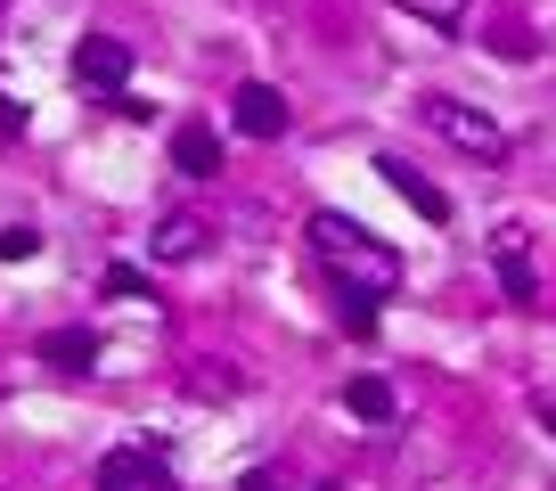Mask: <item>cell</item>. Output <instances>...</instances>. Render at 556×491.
Here are the masks:
<instances>
[{"instance_id": "9", "label": "cell", "mask_w": 556, "mask_h": 491, "mask_svg": "<svg viewBox=\"0 0 556 491\" xmlns=\"http://www.w3.org/2000/svg\"><path fill=\"white\" fill-rule=\"evenodd\" d=\"M148 254H156V263H197V254H205V222H197V213H164Z\"/></svg>"}, {"instance_id": "5", "label": "cell", "mask_w": 556, "mask_h": 491, "mask_svg": "<svg viewBox=\"0 0 556 491\" xmlns=\"http://www.w3.org/2000/svg\"><path fill=\"white\" fill-rule=\"evenodd\" d=\"M491 270H500V295H507V303H532V295H540L532 238H523L516 222H507V229H491Z\"/></svg>"}, {"instance_id": "3", "label": "cell", "mask_w": 556, "mask_h": 491, "mask_svg": "<svg viewBox=\"0 0 556 491\" xmlns=\"http://www.w3.org/2000/svg\"><path fill=\"white\" fill-rule=\"evenodd\" d=\"M74 83L99 90V99H123V90H131V50H123L115 34H83L74 41Z\"/></svg>"}, {"instance_id": "18", "label": "cell", "mask_w": 556, "mask_h": 491, "mask_svg": "<svg viewBox=\"0 0 556 491\" xmlns=\"http://www.w3.org/2000/svg\"><path fill=\"white\" fill-rule=\"evenodd\" d=\"M245 491H278V483H270V475H245Z\"/></svg>"}, {"instance_id": "10", "label": "cell", "mask_w": 556, "mask_h": 491, "mask_svg": "<svg viewBox=\"0 0 556 491\" xmlns=\"http://www.w3.org/2000/svg\"><path fill=\"white\" fill-rule=\"evenodd\" d=\"M41 361L74 377V368H90V361H99V336H90V328H58V336H41Z\"/></svg>"}, {"instance_id": "13", "label": "cell", "mask_w": 556, "mask_h": 491, "mask_svg": "<svg viewBox=\"0 0 556 491\" xmlns=\"http://www.w3.org/2000/svg\"><path fill=\"white\" fill-rule=\"evenodd\" d=\"M25 254H41V229L34 222H9V229H0V263H25Z\"/></svg>"}, {"instance_id": "1", "label": "cell", "mask_w": 556, "mask_h": 491, "mask_svg": "<svg viewBox=\"0 0 556 491\" xmlns=\"http://www.w3.org/2000/svg\"><path fill=\"white\" fill-rule=\"evenodd\" d=\"M312 254L336 270V287H352V295H368V303H384L401 287V254L384 238H368L352 213H312Z\"/></svg>"}, {"instance_id": "15", "label": "cell", "mask_w": 556, "mask_h": 491, "mask_svg": "<svg viewBox=\"0 0 556 491\" xmlns=\"http://www.w3.org/2000/svg\"><path fill=\"white\" fill-rule=\"evenodd\" d=\"M106 295H115V303H139V295H148V279H139L131 263H106Z\"/></svg>"}, {"instance_id": "11", "label": "cell", "mask_w": 556, "mask_h": 491, "mask_svg": "<svg viewBox=\"0 0 556 491\" xmlns=\"http://www.w3.org/2000/svg\"><path fill=\"white\" fill-rule=\"evenodd\" d=\"M344 410H352V418H368V426H384V418H393V386H384V377H352Z\"/></svg>"}, {"instance_id": "8", "label": "cell", "mask_w": 556, "mask_h": 491, "mask_svg": "<svg viewBox=\"0 0 556 491\" xmlns=\"http://www.w3.org/2000/svg\"><path fill=\"white\" fill-rule=\"evenodd\" d=\"M173 164L189 180H213V173H222V131H213V123H180V131H173Z\"/></svg>"}, {"instance_id": "17", "label": "cell", "mask_w": 556, "mask_h": 491, "mask_svg": "<svg viewBox=\"0 0 556 491\" xmlns=\"http://www.w3.org/2000/svg\"><path fill=\"white\" fill-rule=\"evenodd\" d=\"M0 131H25V99H9V83H0Z\"/></svg>"}, {"instance_id": "4", "label": "cell", "mask_w": 556, "mask_h": 491, "mask_svg": "<svg viewBox=\"0 0 556 491\" xmlns=\"http://www.w3.org/2000/svg\"><path fill=\"white\" fill-rule=\"evenodd\" d=\"M99 491H180V483H173V467H164V451L123 442V451L99 458Z\"/></svg>"}, {"instance_id": "12", "label": "cell", "mask_w": 556, "mask_h": 491, "mask_svg": "<svg viewBox=\"0 0 556 491\" xmlns=\"http://www.w3.org/2000/svg\"><path fill=\"white\" fill-rule=\"evenodd\" d=\"M336 319H344L352 336H368V328H377V303H368V295H352V287H336Z\"/></svg>"}, {"instance_id": "14", "label": "cell", "mask_w": 556, "mask_h": 491, "mask_svg": "<svg viewBox=\"0 0 556 491\" xmlns=\"http://www.w3.org/2000/svg\"><path fill=\"white\" fill-rule=\"evenodd\" d=\"M401 9H409V17H426V25H442V34L467 17V0H401Z\"/></svg>"}, {"instance_id": "7", "label": "cell", "mask_w": 556, "mask_h": 491, "mask_svg": "<svg viewBox=\"0 0 556 491\" xmlns=\"http://www.w3.org/2000/svg\"><path fill=\"white\" fill-rule=\"evenodd\" d=\"M377 173H384V189H393V197H409V205L426 213V222H451V197H442L434 180L417 173V164H401V156H377Z\"/></svg>"}, {"instance_id": "16", "label": "cell", "mask_w": 556, "mask_h": 491, "mask_svg": "<svg viewBox=\"0 0 556 491\" xmlns=\"http://www.w3.org/2000/svg\"><path fill=\"white\" fill-rule=\"evenodd\" d=\"M189 393H229V368H189Z\"/></svg>"}, {"instance_id": "2", "label": "cell", "mask_w": 556, "mask_h": 491, "mask_svg": "<svg viewBox=\"0 0 556 491\" xmlns=\"http://www.w3.org/2000/svg\"><path fill=\"white\" fill-rule=\"evenodd\" d=\"M426 123H434V131H442V140H451L467 164H507V131L483 115V106L442 99V90H434V99H426Z\"/></svg>"}, {"instance_id": "6", "label": "cell", "mask_w": 556, "mask_h": 491, "mask_svg": "<svg viewBox=\"0 0 556 491\" xmlns=\"http://www.w3.org/2000/svg\"><path fill=\"white\" fill-rule=\"evenodd\" d=\"M229 123H238L245 140H278V131H287V99H278L270 83H238V99H229Z\"/></svg>"}]
</instances>
